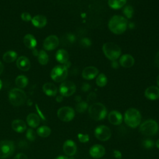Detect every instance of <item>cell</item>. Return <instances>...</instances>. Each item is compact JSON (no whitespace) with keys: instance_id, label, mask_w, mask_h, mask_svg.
Returning <instances> with one entry per match:
<instances>
[{"instance_id":"1","label":"cell","mask_w":159,"mask_h":159,"mask_svg":"<svg viewBox=\"0 0 159 159\" xmlns=\"http://www.w3.org/2000/svg\"><path fill=\"white\" fill-rule=\"evenodd\" d=\"M127 20L121 16L116 15L114 16L109 21L108 27L110 30L115 34H121L127 29Z\"/></svg>"},{"instance_id":"2","label":"cell","mask_w":159,"mask_h":159,"mask_svg":"<svg viewBox=\"0 0 159 159\" xmlns=\"http://www.w3.org/2000/svg\"><path fill=\"white\" fill-rule=\"evenodd\" d=\"M124 120L128 126L135 128L141 122V114L137 109L129 108L124 114Z\"/></svg>"},{"instance_id":"3","label":"cell","mask_w":159,"mask_h":159,"mask_svg":"<svg viewBox=\"0 0 159 159\" xmlns=\"http://www.w3.org/2000/svg\"><path fill=\"white\" fill-rule=\"evenodd\" d=\"M88 112L90 117L94 120H101L106 117L107 109L102 103L95 102L89 107Z\"/></svg>"},{"instance_id":"4","label":"cell","mask_w":159,"mask_h":159,"mask_svg":"<svg viewBox=\"0 0 159 159\" xmlns=\"http://www.w3.org/2000/svg\"><path fill=\"white\" fill-rule=\"evenodd\" d=\"M9 101L14 106L22 105L26 101L25 93L20 88H13L9 93Z\"/></svg>"},{"instance_id":"5","label":"cell","mask_w":159,"mask_h":159,"mask_svg":"<svg viewBox=\"0 0 159 159\" xmlns=\"http://www.w3.org/2000/svg\"><path fill=\"white\" fill-rule=\"evenodd\" d=\"M102 51L105 56L110 60H117L121 54L120 47L113 42H106L102 46Z\"/></svg>"},{"instance_id":"6","label":"cell","mask_w":159,"mask_h":159,"mask_svg":"<svg viewBox=\"0 0 159 159\" xmlns=\"http://www.w3.org/2000/svg\"><path fill=\"white\" fill-rule=\"evenodd\" d=\"M158 130L157 122L152 119L143 122L139 127V131L145 135H153Z\"/></svg>"},{"instance_id":"7","label":"cell","mask_w":159,"mask_h":159,"mask_svg":"<svg viewBox=\"0 0 159 159\" xmlns=\"http://www.w3.org/2000/svg\"><path fill=\"white\" fill-rule=\"evenodd\" d=\"M15 151V145L12 141L4 140L0 141V158H7L12 155Z\"/></svg>"},{"instance_id":"8","label":"cell","mask_w":159,"mask_h":159,"mask_svg":"<svg viewBox=\"0 0 159 159\" xmlns=\"http://www.w3.org/2000/svg\"><path fill=\"white\" fill-rule=\"evenodd\" d=\"M68 75V69L65 65H58L51 71L50 76L55 82L63 81Z\"/></svg>"},{"instance_id":"9","label":"cell","mask_w":159,"mask_h":159,"mask_svg":"<svg viewBox=\"0 0 159 159\" xmlns=\"http://www.w3.org/2000/svg\"><path fill=\"white\" fill-rule=\"evenodd\" d=\"M75 111L69 106H64L60 108L57 111V116L62 121L70 122L75 117Z\"/></svg>"},{"instance_id":"10","label":"cell","mask_w":159,"mask_h":159,"mask_svg":"<svg viewBox=\"0 0 159 159\" xmlns=\"http://www.w3.org/2000/svg\"><path fill=\"white\" fill-rule=\"evenodd\" d=\"M94 135L101 141H106L111 138V131L106 125H99L94 130Z\"/></svg>"},{"instance_id":"11","label":"cell","mask_w":159,"mask_h":159,"mask_svg":"<svg viewBox=\"0 0 159 159\" xmlns=\"http://www.w3.org/2000/svg\"><path fill=\"white\" fill-rule=\"evenodd\" d=\"M59 91L62 96L68 97L75 93L76 91V86L72 81H65L62 82L60 84Z\"/></svg>"},{"instance_id":"12","label":"cell","mask_w":159,"mask_h":159,"mask_svg":"<svg viewBox=\"0 0 159 159\" xmlns=\"http://www.w3.org/2000/svg\"><path fill=\"white\" fill-rule=\"evenodd\" d=\"M59 44L58 38L54 35L48 36L43 41V47L46 50H52L56 48Z\"/></svg>"},{"instance_id":"13","label":"cell","mask_w":159,"mask_h":159,"mask_svg":"<svg viewBox=\"0 0 159 159\" xmlns=\"http://www.w3.org/2000/svg\"><path fill=\"white\" fill-rule=\"evenodd\" d=\"M63 150L64 153L68 157L73 156L77 150L76 143L71 140H66L63 145Z\"/></svg>"},{"instance_id":"14","label":"cell","mask_w":159,"mask_h":159,"mask_svg":"<svg viewBox=\"0 0 159 159\" xmlns=\"http://www.w3.org/2000/svg\"><path fill=\"white\" fill-rule=\"evenodd\" d=\"M89 155L94 158H100L105 154V148L103 146L99 144L93 145L89 149Z\"/></svg>"},{"instance_id":"15","label":"cell","mask_w":159,"mask_h":159,"mask_svg":"<svg viewBox=\"0 0 159 159\" xmlns=\"http://www.w3.org/2000/svg\"><path fill=\"white\" fill-rule=\"evenodd\" d=\"M98 70L93 66H87L82 71V76L84 79L90 80L94 78L98 74Z\"/></svg>"},{"instance_id":"16","label":"cell","mask_w":159,"mask_h":159,"mask_svg":"<svg viewBox=\"0 0 159 159\" xmlns=\"http://www.w3.org/2000/svg\"><path fill=\"white\" fill-rule=\"evenodd\" d=\"M145 96L150 100H155L159 98V88L155 86L148 87L145 91Z\"/></svg>"},{"instance_id":"17","label":"cell","mask_w":159,"mask_h":159,"mask_svg":"<svg viewBox=\"0 0 159 159\" xmlns=\"http://www.w3.org/2000/svg\"><path fill=\"white\" fill-rule=\"evenodd\" d=\"M122 114L117 111H112L108 114V120L111 124L113 125H119L122 122Z\"/></svg>"},{"instance_id":"18","label":"cell","mask_w":159,"mask_h":159,"mask_svg":"<svg viewBox=\"0 0 159 159\" xmlns=\"http://www.w3.org/2000/svg\"><path fill=\"white\" fill-rule=\"evenodd\" d=\"M16 65L22 71H28L30 68V62L26 57L21 56L17 58Z\"/></svg>"},{"instance_id":"19","label":"cell","mask_w":159,"mask_h":159,"mask_svg":"<svg viewBox=\"0 0 159 159\" xmlns=\"http://www.w3.org/2000/svg\"><path fill=\"white\" fill-rule=\"evenodd\" d=\"M119 63L120 65L124 68H130L134 65V59L132 55L125 54L120 57Z\"/></svg>"},{"instance_id":"20","label":"cell","mask_w":159,"mask_h":159,"mask_svg":"<svg viewBox=\"0 0 159 159\" xmlns=\"http://www.w3.org/2000/svg\"><path fill=\"white\" fill-rule=\"evenodd\" d=\"M43 91L49 96H55L57 93V86L52 83H46L43 85Z\"/></svg>"},{"instance_id":"21","label":"cell","mask_w":159,"mask_h":159,"mask_svg":"<svg viewBox=\"0 0 159 159\" xmlns=\"http://www.w3.org/2000/svg\"><path fill=\"white\" fill-rule=\"evenodd\" d=\"M27 124L32 128H35L38 127L40 122L39 116L35 113L29 114L26 119Z\"/></svg>"},{"instance_id":"22","label":"cell","mask_w":159,"mask_h":159,"mask_svg":"<svg viewBox=\"0 0 159 159\" xmlns=\"http://www.w3.org/2000/svg\"><path fill=\"white\" fill-rule=\"evenodd\" d=\"M12 129L18 133L24 132L26 130V124L25 122L21 119H16L11 124Z\"/></svg>"},{"instance_id":"23","label":"cell","mask_w":159,"mask_h":159,"mask_svg":"<svg viewBox=\"0 0 159 159\" xmlns=\"http://www.w3.org/2000/svg\"><path fill=\"white\" fill-rule=\"evenodd\" d=\"M32 24L37 28H42L47 24V19L44 16L37 15L34 16L32 20Z\"/></svg>"},{"instance_id":"24","label":"cell","mask_w":159,"mask_h":159,"mask_svg":"<svg viewBox=\"0 0 159 159\" xmlns=\"http://www.w3.org/2000/svg\"><path fill=\"white\" fill-rule=\"evenodd\" d=\"M24 43L26 47L30 49H34L36 47L37 40L34 35L32 34H27L24 36L23 39Z\"/></svg>"},{"instance_id":"25","label":"cell","mask_w":159,"mask_h":159,"mask_svg":"<svg viewBox=\"0 0 159 159\" xmlns=\"http://www.w3.org/2000/svg\"><path fill=\"white\" fill-rule=\"evenodd\" d=\"M56 60L60 63H66L68 62L69 55L66 50L64 49L58 50L55 54Z\"/></svg>"},{"instance_id":"26","label":"cell","mask_w":159,"mask_h":159,"mask_svg":"<svg viewBox=\"0 0 159 159\" xmlns=\"http://www.w3.org/2000/svg\"><path fill=\"white\" fill-rule=\"evenodd\" d=\"M17 57V54L16 52L12 50H9L5 52L2 56V59L6 63H12L14 61Z\"/></svg>"},{"instance_id":"27","label":"cell","mask_w":159,"mask_h":159,"mask_svg":"<svg viewBox=\"0 0 159 159\" xmlns=\"http://www.w3.org/2000/svg\"><path fill=\"white\" fill-rule=\"evenodd\" d=\"M16 85L20 89L25 88L28 84V79L24 75H19L15 80Z\"/></svg>"},{"instance_id":"28","label":"cell","mask_w":159,"mask_h":159,"mask_svg":"<svg viewBox=\"0 0 159 159\" xmlns=\"http://www.w3.org/2000/svg\"><path fill=\"white\" fill-rule=\"evenodd\" d=\"M36 133L41 137H47L51 134V129L46 125H42L37 129Z\"/></svg>"},{"instance_id":"29","label":"cell","mask_w":159,"mask_h":159,"mask_svg":"<svg viewBox=\"0 0 159 159\" xmlns=\"http://www.w3.org/2000/svg\"><path fill=\"white\" fill-rule=\"evenodd\" d=\"M125 3L126 0H108L109 6L114 9H118L122 7Z\"/></svg>"},{"instance_id":"30","label":"cell","mask_w":159,"mask_h":159,"mask_svg":"<svg viewBox=\"0 0 159 159\" xmlns=\"http://www.w3.org/2000/svg\"><path fill=\"white\" fill-rule=\"evenodd\" d=\"M37 58L38 61L43 65H46L48 61V56L44 50H40V52H39Z\"/></svg>"},{"instance_id":"31","label":"cell","mask_w":159,"mask_h":159,"mask_svg":"<svg viewBox=\"0 0 159 159\" xmlns=\"http://www.w3.org/2000/svg\"><path fill=\"white\" fill-rule=\"evenodd\" d=\"M107 79L106 76L103 74V73H101L99 74L96 80V84L99 86V87H103L104 86H106V84H107Z\"/></svg>"},{"instance_id":"32","label":"cell","mask_w":159,"mask_h":159,"mask_svg":"<svg viewBox=\"0 0 159 159\" xmlns=\"http://www.w3.org/2000/svg\"><path fill=\"white\" fill-rule=\"evenodd\" d=\"M88 107V103L85 101H80L76 105V110L79 113H83L85 112Z\"/></svg>"},{"instance_id":"33","label":"cell","mask_w":159,"mask_h":159,"mask_svg":"<svg viewBox=\"0 0 159 159\" xmlns=\"http://www.w3.org/2000/svg\"><path fill=\"white\" fill-rule=\"evenodd\" d=\"M37 133L35 132V130L32 129H29L27 132H26V138L30 140V141H34L36 139V136H37Z\"/></svg>"},{"instance_id":"34","label":"cell","mask_w":159,"mask_h":159,"mask_svg":"<svg viewBox=\"0 0 159 159\" xmlns=\"http://www.w3.org/2000/svg\"><path fill=\"white\" fill-rule=\"evenodd\" d=\"M154 145H155L154 142L150 139H145V140H143V142H142V146L143 147V148H145V149H147V150L153 148Z\"/></svg>"},{"instance_id":"35","label":"cell","mask_w":159,"mask_h":159,"mask_svg":"<svg viewBox=\"0 0 159 159\" xmlns=\"http://www.w3.org/2000/svg\"><path fill=\"white\" fill-rule=\"evenodd\" d=\"M123 13L125 16L129 19L131 18L134 14V9L130 6H126L123 10Z\"/></svg>"},{"instance_id":"36","label":"cell","mask_w":159,"mask_h":159,"mask_svg":"<svg viewBox=\"0 0 159 159\" xmlns=\"http://www.w3.org/2000/svg\"><path fill=\"white\" fill-rule=\"evenodd\" d=\"M75 36L73 34H68L65 35L62 39V42L63 43H73L75 41Z\"/></svg>"},{"instance_id":"37","label":"cell","mask_w":159,"mask_h":159,"mask_svg":"<svg viewBox=\"0 0 159 159\" xmlns=\"http://www.w3.org/2000/svg\"><path fill=\"white\" fill-rule=\"evenodd\" d=\"M78 139L80 142L86 143L89 141V137L88 134H83L79 133L78 134Z\"/></svg>"},{"instance_id":"38","label":"cell","mask_w":159,"mask_h":159,"mask_svg":"<svg viewBox=\"0 0 159 159\" xmlns=\"http://www.w3.org/2000/svg\"><path fill=\"white\" fill-rule=\"evenodd\" d=\"M21 19L25 22H29L32 20L31 15L28 12H22L21 14Z\"/></svg>"},{"instance_id":"39","label":"cell","mask_w":159,"mask_h":159,"mask_svg":"<svg viewBox=\"0 0 159 159\" xmlns=\"http://www.w3.org/2000/svg\"><path fill=\"white\" fill-rule=\"evenodd\" d=\"M81 45H83L84 47H88L91 45V41L89 39L83 38L81 40Z\"/></svg>"},{"instance_id":"40","label":"cell","mask_w":159,"mask_h":159,"mask_svg":"<svg viewBox=\"0 0 159 159\" xmlns=\"http://www.w3.org/2000/svg\"><path fill=\"white\" fill-rule=\"evenodd\" d=\"M113 155H114V157L117 159H121L122 158V153L119 150H114L113 151Z\"/></svg>"},{"instance_id":"41","label":"cell","mask_w":159,"mask_h":159,"mask_svg":"<svg viewBox=\"0 0 159 159\" xmlns=\"http://www.w3.org/2000/svg\"><path fill=\"white\" fill-rule=\"evenodd\" d=\"M14 159H28V157L25 154L20 153L17 154L14 158Z\"/></svg>"},{"instance_id":"42","label":"cell","mask_w":159,"mask_h":159,"mask_svg":"<svg viewBox=\"0 0 159 159\" xmlns=\"http://www.w3.org/2000/svg\"><path fill=\"white\" fill-rule=\"evenodd\" d=\"M96 94H95L94 93H89V95L88 96L87 99H88V101H94V100L96 99Z\"/></svg>"},{"instance_id":"43","label":"cell","mask_w":159,"mask_h":159,"mask_svg":"<svg viewBox=\"0 0 159 159\" xmlns=\"http://www.w3.org/2000/svg\"><path fill=\"white\" fill-rule=\"evenodd\" d=\"M90 89V86L88 83H84L81 87V89L83 91H88Z\"/></svg>"},{"instance_id":"44","label":"cell","mask_w":159,"mask_h":159,"mask_svg":"<svg viewBox=\"0 0 159 159\" xmlns=\"http://www.w3.org/2000/svg\"><path fill=\"white\" fill-rule=\"evenodd\" d=\"M55 159H74L73 157H68L66 156H58Z\"/></svg>"},{"instance_id":"45","label":"cell","mask_w":159,"mask_h":159,"mask_svg":"<svg viewBox=\"0 0 159 159\" xmlns=\"http://www.w3.org/2000/svg\"><path fill=\"white\" fill-rule=\"evenodd\" d=\"M155 63L157 64V65L159 67V51L158 52V53L156 55L155 57Z\"/></svg>"},{"instance_id":"46","label":"cell","mask_w":159,"mask_h":159,"mask_svg":"<svg viewBox=\"0 0 159 159\" xmlns=\"http://www.w3.org/2000/svg\"><path fill=\"white\" fill-rule=\"evenodd\" d=\"M112 66L114 68H117L119 67V64L117 61H116V60H114L112 62Z\"/></svg>"},{"instance_id":"47","label":"cell","mask_w":159,"mask_h":159,"mask_svg":"<svg viewBox=\"0 0 159 159\" xmlns=\"http://www.w3.org/2000/svg\"><path fill=\"white\" fill-rule=\"evenodd\" d=\"M63 96L61 95L60 96H58L57 98H56V101L58 102H61L62 101H63Z\"/></svg>"},{"instance_id":"48","label":"cell","mask_w":159,"mask_h":159,"mask_svg":"<svg viewBox=\"0 0 159 159\" xmlns=\"http://www.w3.org/2000/svg\"><path fill=\"white\" fill-rule=\"evenodd\" d=\"M4 70V65L2 62L0 61V75L3 72Z\"/></svg>"},{"instance_id":"49","label":"cell","mask_w":159,"mask_h":159,"mask_svg":"<svg viewBox=\"0 0 159 159\" xmlns=\"http://www.w3.org/2000/svg\"><path fill=\"white\" fill-rule=\"evenodd\" d=\"M75 101H77L78 102H80V101H81V97H80V96H76V97H75Z\"/></svg>"},{"instance_id":"50","label":"cell","mask_w":159,"mask_h":159,"mask_svg":"<svg viewBox=\"0 0 159 159\" xmlns=\"http://www.w3.org/2000/svg\"><path fill=\"white\" fill-rule=\"evenodd\" d=\"M155 145L158 148H159V139H158L155 142Z\"/></svg>"},{"instance_id":"51","label":"cell","mask_w":159,"mask_h":159,"mask_svg":"<svg viewBox=\"0 0 159 159\" xmlns=\"http://www.w3.org/2000/svg\"><path fill=\"white\" fill-rule=\"evenodd\" d=\"M157 83L158 86H159V75H158V76H157Z\"/></svg>"},{"instance_id":"52","label":"cell","mask_w":159,"mask_h":159,"mask_svg":"<svg viewBox=\"0 0 159 159\" xmlns=\"http://www.w3.org/2000/svg\"><path fill=\"white\" fill-rule=\"evenodd\" d=\"M2 83L1 80H0V89H1V88H2Z\"/></svg>"}]
</instances>
